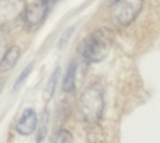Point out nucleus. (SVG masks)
<instances>
[{
	"label": "nucleus",
	"instance_id": "nucleus-1",
	"mask_svg": "<svg viewBox=\"0 0 160 143\" xmlns=\"http://www.w3.org/2000/svg\"><path fill=\"white\" fill-rule=\"evenodd\" d=\"M113 42L114 32L108 27H101L85 41L82 57L90 63L100 62L108 57Z\"/></svg>",
	"mask_w": 160,
	"mask_h": 143
},
{
	"label": "nucleus",
	"instance_id": "nucleus-2",
	"mask_svg": "<svg viewBox=\"0 0 160 143\" xmlns=\"http://www.w3.org/2000/svg\"><path fill=\"white\" fill-rule=\"evenodd\" d=\"M78 108L83 120L89 123L97 122L104 112V91L98 83L89 86L80 96Z\"/></svg>",
	"mask_w": 160,
	"mask_h": 143
},
{
	"label": "nucleus",
	"instance_id": "nucleus-3",
	"mask_svg": "<svg viewBox=\"0 0 160 143\" xmlns=\"http://www.w3.org/2000/svg\"><path fill=\"white\" fill-rule=\"evenodd\" d=\"M144 0H120L114 5L113 19L121 26L131 24L140 12Z\"/></svg>",
	"mask_w": 160,
	"mask_h": 143
},
{
	"label": "nucleus",
	"instance_id": "nucleus-4",
	"mask_svg": "<svg viewBox=\"0 0 160 143\" xmlns=\"http://www.w3.org/2000/svg\"><path fill=\"white\" fill-rule=\"evenodd\" d=\"M26 11V0H0V26L14 24Z\"/></svg>",
	"mask_w": 160,
	"mask_h": 143
},
{
	"label": "nucleus",
	"instance_id": "nucleus-5",
	"mask_svg": "<svg viewBox=\"0 0 160 143\" xmlns=\"http://www.w3.org/2000/svg\"><path fill=\"white\" fill-rule=\"evenodd\" d=\"M50 3L48 0H37L25 11V22L28 27H34L40 25L48 12Z\"/></svg>",
	"mask_w": 160,
	"mask_h": 143
},
{
	"label": "nucleus",
	"instance_id": "nucleus-6",
	"mask_svg": "<svg viewBox=\"0 0 160 143\" xmlns=\"http://www.w3.org/2000/svg\"><path fill=\"white\" fill-rule=\"evenodd\" d=\"M38 126V117L31 107L26 108L16 124V131L22 136H29L35 132Z\"/></svg>",
	"mask_w": 160,
	"mask_h": 143
},
{
	"label": "nucleus",
	"instance_id": "nucleus-7",
	"mask_svg": "<svg viewBox=\"0 0 160 143\" xmlns=\"http://www.w3.org/2000/svg\"><path fill=\"white\" fill-rule=\"evenodd\" d=\"M20 56L21 49L19 46L14 45L9 48L3 55L2 58L0 59V72L1 73H7V72L12 70L18 62Z\"/></svg>",
	"mask_w": 160,
	"mask_h": 143
},
{
	"label": "nucleus",
	"instance_id": "nucleus-8",
	"mask_svg": "<svg viewBox=\"0 0 160 143\" xmlns=\"http://www.w3.org/2000/svg\"><path fill=\"white\" fill-rule=\"evenodd\" d=\"M76 72H77V63L75 61H72L67 68L66 74L63 79L62 89L65 92L70 93L75 89Z\"/></svg>",
	"mask_w": 160,
	"mask_h": 143
},
{
	"label": "nucleus",
	"instance_id": "nucleus-9",
	"mask_svg": "<svg viewBox=\"0 0 160 143\" xmlns=\"http://www.w3.org/2000/svg\"><path fill=\"white\" fill-rule=\"evenodd\" d=\"M59 76H60V68L57 67L52 73V75H51L46 86H45L44 91H43V100L46 103H48L54 96L58 79H59Z\"/></svg>",
	"mask_w": 160,
	"mask_h": 143
},
{
	"label": "nucleus",
	"instance_id": "nucleus-10",
	"mask_svg": "<svg viewBox=\"0 0 160 143\" xmlns=\"http://www.w3.org/2000/svg\"><path fill=\"white\" fill-rule=\"evenodd\" d=\"M48 123H49V114L45 110L42 114V119L40 121L38 133H37V142L38 143H42L44 140V138L47 135V131H48Z\"/></svg>",
	"mask_w": 160,
	"mask_h": 143
},
{
	"label": "nucleus",
	"instance_id": "nucleus-11",
	"mask_svg": "<svg viewBox=\"0 0 160 143\" xmlns=\"http://www.w3.org/2000/svg\"><path fill=\"white\" fill-rule=\"evenodd\" d=\"M73 137L70 131L66 129H60L57 131L51 139V143H72Z\"/></svg>",
	"mask_w": 160,
	"mask_h": 143
},
{
	"label": "nucleus",
	"instance_id": "nucleus-12",
	"mask_svg": "<svg viewBox=\"0 0 160 143\" xmlns=\"http://www.w3.org/2000/svg\"><path fill=\"white\" fill-rule=\"evenodd\" d=\"M33 67H34V61L28 63V64L26 66V68L22 71V73L20 74V76H18V78L16 79V81H15V83H14V86H13V90H14V91L17 90V89H19V88L21 87V85L26 81V79L28 77V76L30 75V73L32 72Z\"/></svg>",
	"mask_w": 160,
	"mask_h": 143
},
{
	"label": "nucleus",
	"instance_id": "nucleus-13",
	"mask_svg": "<svg viewBox=\"0 0 160 143\" xmlns=\"http://www.w3.org/2000/svg\"><path fill=\"white\" fill-rule=\"evenodd\" d=\"M73 30H74V27H71L70 28H67V29L63 32V34L61 35V37H60V39H59V41H58V47H59V48H63V47L68 43L70 38H71L72 35Z\"/></svg>",
	"mask_w": 160,
	"mask_h": 143
},
{
	"label": "nucleus",
	"instance_id": "nucleus-14",
	"mask_svg": "<svg viewBox=\"0 0 160 143\" xmlns=\"http://www.w3.org/2000/svg\"><path fill=\"white\" fill-rule=\"evenodd\" d=\"M119 1H120V0H107V2H108V4L109 6H114V5H116Z\"/></svg>",
	"mask_w": 160,
	"mask_h": 143
},
{
	"label": "nucleus",
	"instance_id": "nucleus-15",
	"mask_svg": "<svg viewBox=\"0 0 160 143\" xmlns=\"http://www.w3.org/2000/svg\"><path fill=\"white\" fill-rule=\"evenodd\" d=\"M1 91H2V83L0 82V92H1Z\"/></svg>",
	"mask_w": 160,
	"mask_h": 143
},
{
	"label": "nucleus",
	"instance_id": "nucleus-16",
	"mask_svg": "<svg viewBox=\"0 0 160 143\" xmlns=\"http://www.w3.org/2000/svg\"><path fill=\"white\" fill-rule=\"evenodd\" d=\"M48 1H49V3L51 4L52 2H55V1H57V0H48Z\"/></svg>",
	"mask_w": 160,
	"mask_h": 143
}]
</instances>
